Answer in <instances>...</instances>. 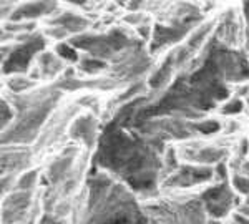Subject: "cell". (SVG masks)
Returning a JSON list of instances; mask_svg holds the SVG:
<instances>
[{"label": "cell", "instance_id": "cell-1", "mask_svg": "<svg viewBox=\"0 0 249 224\" xmlns=\"http://www.w3.org/2000/svg\"><path fill=\"white\" fill-rule=\"evenodd\" d=\"M57 53H58V57H60V58L70 60V62H75V60L78 58L77 50H75L73 47L67 45V43H60V45L57 47Z\"/></svg>", "mask_w": 249, "mask_h": 224}]
</instances>
